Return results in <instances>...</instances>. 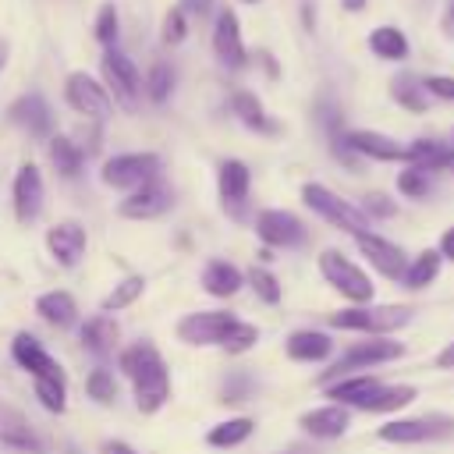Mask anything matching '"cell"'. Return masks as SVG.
<instances>
[{
    "instance_id": "43",
    "label": "cell",
    "mask_w": 454,
    "mask_h": 454,
    "mask_svg": "<svg viewBox=\"0 0 454 454\" xmlns=\"http://www.w3.org/2000/svg\"><path fill=\"white\" fill-rule=\"evenodd\" d=\"M248 284H252V291L259 294V301H266V305H277L280 301V280L270 273V270H262V266H252V273H248Z\"/></svg>"
},
{
    "instance_id": "33",
    "label": "cell",
    "mask_w": 454,
    "mask_h": 454,
    "mask_svg": "<svg viewBox=\"0 0 454 454\" xmlns=\"http://www.w3.org/2000/svg\"><path fill=\"white\" fill-rule=\"evenodd\" d=\"M369 50L383 60H404L408 57V35L394 25H380L369 32Z\"/></svg>"
},
{
    "instance_id": "24",
    "label": "cell",
    "mask_w": 454,
    "mask_h": 454,
    "mask_svg": "<svg viewBox=\"0 0 454 454\" xmlns=\"http://www.w3.org/2000/svg\"><path fill=\"white\" fill-rule=\"evenodd\" d=\"M415 397H419V390H415L411 383H387V380H383V383L369 394V401H365L358 411H369V415H394V411L408 408Z\"/></svg>"
},
{
    "instance_id": "34",
    "label": "cell",
    "mask_w": 454,
    "mask_h": 454,
    "mask_svg": "<svg viewBox=\"0 0 454 454\" xmlns=\"http://www.w3.org/2000/svg\"><path fill=\"white\" fill-rule=\"evenodd\" d=\"M252 433H255V422H252V419H245V415H238V419L216 422V426L206 433V443L223 450V447H238V443H245Z\"/></svg>"
},
{
    "instance_id": "45",
    "label": "cell",
    "mask_w": 454,
    "mask_h": 454,
    "mask_svg": "<svg viewBox=\"0 0 454 454\" xmlns=\"http://www.w3.org/2000/svg\"><path fill=\"white\" fill-rule=\"evenodd\" d=\"M117 32H121V21H117V7L114 4H103L99 14H96V39L110 50L117 43Z\"/></svg>"
},
{
    "instance_id": "7",
    "label": "cell",
    "mask_w": 454,
    "mask_h": 454,
    "mask_svg": "<svg viewBox=\"0 0 454 454\" xmlns=\"http://www.w3.org/2000/svg\"><path fill=\"white\" fill-rule=\"evenodd\" d=\"M103 184L110 188H121V192H135L142 188L145 181L160 177V156L156 153H121V156H110L99 170Z\"/></svg>"
},
{
    "instance_id": "6",
    "label": "cell",
    "mask_w": 454,
    "mask_h": 454,
    "mask_svg": "<svg viewBox=\"0 0 454 454\" xmlns=\"http://www.w3.org/2000/svg\"><path fill=\"white\" fill-rule=\"evenodd\" d=\"M454 436V415L433 411V415H408V419H387L376 429V440L411 447V443H440Z\"/></svg>"
},
{
    "instance_id": "32",
    "label": "cell",
    "mask_w": 454,
    "mask_h": 454,
    "mask_svg": "<svg viewBox=\"0 0 454 454\" xmlns=\"http://www.w3.org/2000/svg\"><path fill=\"white\" fill-rule=\"evenodd\" d=\"M50 163H53V170L60 174V177H78L82 174V163H85V153L71 142V138H64V135H50Z\"/></svg>"
},
{
    "instance_id": "41",
    "label": "cell",
    "mask_w": 454,
    "mask_h": 454,
    "mask_svg": "<svg viewBox=\"0 0 454 454\" xmlns=\"http://www.w3.org/2000/svg\"><path fill=\"white\" fill-rule=\"evenodd\" d=\"M252 390H255V380L238 369V372H231V376L220 383V401H223V404H241V401L252 397Z\"/></svg>"
},
{
    "instance_id": "22",
    "label": "cell",
    "mask_w": 454,
    "mask_h": 454,
    "mask_svg": "<svg viewBox=\"0 0 454 454\" xmlns=\"http://www.w3.org/2000/svg\"><path fill=\"white\" fill-rule=\"evenodd\" d=\"M404 149H408V160L404 163L422 167L429 174H440V170H450L454 174V145H447L440 138H415Z\"/></svg>"
},
{
    "instance_id": "23",
    "label": "cell",
    "mask_w": 454,
    "mask_h": 454,
    "mask_svg": "<svg viewBox=\"0 0 454 454\" xmlns=\"http://www.w3.org/2000/svg\"><path fill=\"white\" fill-rule=\"evenodd\" d=\"M284 351L294 362H326L333 355V340L323 330H294V333H287Z\"/></svg>"
},
{
    "instance_id": "28",
    "label": "cell",
    "mask_w": 454,
    "mask_h": 454,
    "mask_svg": "<svg viewBox=\"0 0 454 454\" xmlns=\"http://www.w3.org/2000/svg\"><path fill=\"white\" fill-rule=\"evenodd\" d=\"M231 110L238 114V121H241L245 128H252V131H259V135H277V131H280V124L262 110V103H259L252 92H234V96H231Z\"/></svg>"
},
{
    "instance_id": "55",
    "label": "cell",
    "mask_w": 454,
    "mask_h": 454,
    "mask_svg": "<svg viewBox=\"0 0 454 454\" xmlns=\"http://www.w3.org/2000/svg\"><path fill=\"white\" fill-rule=\"evenodd\" d=\"M4 60H7V43H0V67H4Z\"/></svg>"
},
{
    "instance_id": "4",
    "label": "cell",
    "mask_w": 454,
    "mask_h": 454,
    "mask_svg": "<svg viewBox=\"0 0 454 454\" xmlns=\"http://www.w3.org/2000/svg\"><path fill=\"white\" fill-rule=\"evenodd\" d=\"M301 202L319 216V220H326L330 227H337V231H344V234H362V231H372V223H369V216L355 206V202H348V199H340L337 192H330L326 184H319V181H305L301 184Z\"/></svg>"
},
{
    "instance_id": "30",
    "label": "cell",
    "mask_w": 454,
    "mask_h": 454,
    "mask_svg": "<svg viewBox=\"0 0 454 454\" xmlns=\"http://www.w3.org/2000/svg\"><path fill=\"white\" fill-rule=\"evenodd\" d=\"M35 312H39V319H46L50 326H60V330L78 319V305H74V298L67 291H46V294H39L35 298Z\"/></svg>"
},
{
    "instance_id": "46",
    "label": "cell",
    "mask_w": 454,
    "mask_h": 454,
    "mask_svg": "<svg viewBox=\"0 0 454 454\" xmlns=\"http://www.w3.org/2000/svg\"><path fill=\"white\" fill-rule=\"evenodd\" d=\"M184 35H188V14L181 7L167 11V18H163V43L167 46H177Z\"/></svg>"
},
{
    "instance_id": "20",
    "label": "cell",
    "mask_w": 454,
    "mask_h": 454,
    "mask_svg": "<svg viewBox=\"0 0 454 454\" xmlns=\"http://www.w3.org/2000/svg\"><path fill=\"white\" fill-rule=\"evenodd\" d=\"M7 117H11L18 128H25L32 138H50V131H53V114H50V103H46L39 92L18 96V99L11 103V110H7Z\"/></svg>"
},
{
    "instance_id": "8",
    "label": "cell",
    "mask_w": 454,
    "mask_h": 454,
    "mask_svg": "<svg viewBox=\"0 0 454 454\" xmlns=\"http://www.w3.org/2000/svg\"><path fill=\"white\" fill-rule=\"evenodd\" d=\"M355 248H358V255H365V262H369L383 280H394V284H401V277H404V270H408V262H411V255H408L397 241H390V238H383V234H376V231L355 234Z\"/></svg>"
},
{
    "instance_id": "10",
    "label": "cell",
    "mask_w": 454,
    "mask_h": 454,
    "mask_svg": "<svg viewBox=\"0 0 454 454\" xmlns=\"http://www.w3.org/2000/svg\"><path fill=\"white\" fill-rule=\"evenodd\" d=\"M238 323L234 312L227 309H209V312H192L177 323V340L192 344V348H209V344H223L227 330Z\"/></svg>"
},
{
    "instance_id": "38",
    "label": "cell",
    "mask_w": 454,
    "mask_h": 454,
    "mask_svg": "<svg viewBox=\"0 0 454 454\" xmlns=\"http://www.w3.org/2000/svg\"><path fill=\"white\" fill-rule=\"evenodd\" d=\"M255 340H259V326L255 323H245V319H238L231 330H227V337H223V351L227 355H245V351H252L255 348Z\"/></svg>"
},
{
    "instance_id": "18",
    "label": "cell",
    "mask_w": 454,
    "mask_h": 454,
    "mask_svg": "<svg viewBox=\"0 0 454 454\" xmlns=\"http://www.w3.org/2000/svg\"><path fill=\"white\" fill-rule=\"evenodd\" d=\"M213 53L231 71H238V67L248 64V53H245V43H241V25H238L234 11H220L216 14V25H213Z\"/></svg>"
},
{
    "instance_id": "17",
    "label": "cell",
    "mask_w": 454,
    "mask_h": 454,
    "mask_svg": "<svg viewBox=\"0 0 454 454\" xmlns=\"http://www.w3.org/2000/svg\"><path fill=\"white\" fill-rule=\"evenodd\" d=\"M43 195H46V188H43L39 167H35V163H21L18 174H14V184H11L14 216H18L21 223H32V220L39 216V209H43Z\"/></svg>"
},
{
    "instance_id": "3",
    "label": "cell",
    "mask_w": 454,
    "mask_h": 454,
    "mask_svg": "<svg viewBox=\"0 0 454 454\" xmlns=\"http://www.w3.org/2000/svg\"><path fill=\"white\" fill-rule=\"evenodd\" d=\"M316 266H319V277H323L348 305H369V301L376 298L372 277H369L355 259H348L340 248H323L319 259H316Z\"/></svg>"
},
{
    "instance_id": "19",
    "label": "cell",
    "mask_w": 454,
    "mask_h": 454,
    "mask_svg": "<svg viewBox=\"0 0 454 454\" xmlns=\"http://www.w3.org/2000/svg\"><path fill=\"white\" fill-rule=\"evenodd\" d=\"M85 245H89V238H85V227H82L78 220H60V223H53V227L46 231V248H50V255H53L60 266H67V270L82 262Z\"/></svg>"
},
{
    "instance_id": "26",
    "label": "cell",
    "mask_w": 454,
    "mask_h": 454,
    "mask_svg": "<svg viewBox=\"0 0 454 454\" xmlns=\"http://www.w3.org/2000/svg\"><path fill=\"white\" fill-rule=\"evenodd\" d=\"M248 184H252V174H248V167L241 160H223L220 163L216 188H220L223 206H241L248 199Z\"/></svg>"
},
{
    "instance_id": "44",
    "label": "cell",
    "mask_w": 454,
    "mask_h": 454,
    "mask_svg": "<svg viewBox=\"0 0 454 454\" xmlns=\"http://www.w3.org/2000/svg\"><path fill=\"white\" fill-rule=\"evenodd\" d=\"M85 390H89V397L96 404H114L117 401V383H114V376L106 369H92L89 380H85Z\"/></svg>"
},
{
    "instance_id": "13",
    "label": "cell",
    "mask_w": 454,
    "mask_h": 454,
    "mask_svg": "<svg viewBox=\"0 0 454 454\" xmlns=\"http://www.w3.org/2000/svg\"><path fill=\"white\" fill-rule=\"evenodd\" d=\"M344 142L351 145V153L358 160H376V163H404L408 160V149L404 142L383 135V131H369V128H348L344 131Z\"/></svg>"
},
{
    "instance_id": "40",
    "label": "cell",
    "mask_w": 454,
    "mask_h": 454,
    "mask_svg": "<svg viewBox=\"0 0 454 454\" xmlns=\"http://www.w3.org/2000/svg\"><path fill=\"white\" fill-rule=\"evenodd\" d=\"M32 390H35V397H39V404L46 408V411H64L67 408V387H64V380H32Z\"/></svg>"
},
{
    "instance_id": "54",
    "label": "cell",
    "mask_w": 454,
    "mask_h": 454,
    "mask_svg": "<svg viewBox=\"0 0 454 454\" xmlns=\"http://www.w3.org/2000/svg\"><path fill=\"white\" fill-rule=\"evenodd\" d=\"M344 7H348V11H362V7H365V0H344Z\"/></svg>"
},
{
    "instance_id": "1",
    "label": "cell",
    "mask_w": 454,
    "mask_h": 454,
    "mask_svg": "<svg viewBox=\"0 0 454 454\" xmlns=\"http://www.w3.org/2000/svg\"><path fill=\"white\" fill-rule=\"evenodd\" d=\"M117 365L135 383V408L138 411L153 415V411H160L170 401V372H167V362L160 358V351L149 340H138V344L124 348L121 358H117Z\"/></svg>"
},
{
    "instance_id": "2",
    "label": "cell",
    "mask_w": 454,
    "mask_h": 454,
    "mask_svg": "<svg viewBox=\"0 0 454 454\" xmlns=\"http://www.w3.org/2000/svg\"><path fill=\"white\" fill-rule=\"evenodd\" d=\"M411 305H348V309H337L330 312V326L333 330H351V333H365V337H394L397 330H404L411 323Z\"/></svg>"
},
{
    "instance_id": "37",
    "label": "cell",
    "mask_w": 454,
    "mask_h": 454,
    "mask_svg": "<svg viewBox=\"0 0 454 454\" xmlns=\"http://www.w3.org/2000/svg\"><path fill=\"white\" fill-rule=\"evenodd\" d=\"M142 291H145V280H142V277H124L121 284H114V291L103 298L99 309H103L106 316H110V312H121V309H128Z\"/></svg>"
},
{
    "instance_id": "29",
    "label": "cell",
    "mask_w": 454,
    "mask_h": 454,
    "mask_svg": "<svg viewBox=\"0 0 454 454\" xmlns=\"http://www.w3.org/2000/svg\"><path fill=\"white\" fill-rule=\"evenodd\" d=\"M390 96H394L397 106H404L411 114H426L429 110V92H426L422 78H415L411 71H401V74L390 78Z\"/></svg>"
},
{
    "instance_id": "35",
    "label": "cell",
    "mask_w": 454,
    "mask_h": 454,
    "mask_svg": "<svg viewBox=\"0 0 454 454\" xmlns=\"http://www.w3.org/2000/svg\"><path fill=\"white\" fill-rule=\"evenodd\" d=\"M0 443H4V447H11V450L43 454V440H39V436H32V429H28L18 415H11V422H0Z\"/></svg>"
},
{
    "instance_id": "5",
    "label": "cell",
    "mask_w": 454,
    "mask_h": 454,
    "mask_svg": "<svg viewBox=\"0 0 454 454\" xmlns=\"http://www.w3.org/2000/svg\"><path fill=\"white\" fill-rule=\"evenodd\" d=\"M404 344L394 340V337H365V340H355L323 376H319V387L340 380V376H351V372H362V369H372V365H387V362H397L404 358Z\"/></svg>"
},
{
    "instance_id": "47",
    "label": "cell",
    "mask_w": 454,
    "mask_h": 454,
    "mask_svg": "<svg viewBox=\"0 0 454 454\" xmlns=\"http://www.w3.org/2000/svg\"><path fill=\"white\" fill-rule=\"evenodd\" d=\"M422 85H426L429 99L454 103V78H450V74H429V78H422Z\"/></svg>"
},
{
    "instance_id": "16",
    "label": "cell",
    "mask_w": 454,
    "mask_h": 454,
    "mask_svg": "<svg viewBox=\"0 0 454 454\" xmlns=\"http://www.w3.org/2000/svg\"><path fill=\"white\" fill-rule=\"evenodd\" d=\"M298 426L305 436L312 440H340L348 429H351V408L344 404H319V408H309L298 415Z\"/></svg>"
},
{
    "instance_id": "9",
    "label": "cell",
    "mask_w": 454,
    "mask_h": 454,
    "mask_svg": "<svg viewBox=\"0 0 454 454\" xmlns=\"http://www.w3.org/2000/svg\"><path fill=\"white\" fill-rule=\"evenodd\" d=\"M103 78H106V92L124 110H135L138 106V99H142V74L131 64V57H124L117 46H110L103 53Z\"/></svg>"
},
{
    "instance_id": "27",
    "label": "cell",
    "mask_w": 454,
    "mask_h": 454,
    "mask_svg": "<svg viewBox=\"0 0 454 454\" xmlns=\"http://www.w3.org/2000/svg\"><path fill=\"white\" fill-rule=\"evenodd\" d=\"M440 270H443V255H440L436 248H422V252L411 255V262H408L401 284H404L408 291H426V287L440 277Z\"/></svg>"
},
{
    "instance_id": "31",
    "label": "cell",
    "mask_w": 454,
    "mask_h": 454,
    "mask_svg": "<svg viewBox=\"0 0 454 454\" xmlns=\"http://www.w3.org/2000/svg\"><path fill=\"white\" fill-rule=\"evenodd\" d=\"M82 344H85L92 355H110L114 344H117V323H114L106 312L85 319V326H82Z\"/></svg>"
},
{
    "instance_id": "53",
    "label": "cell",
    "mask_w": 454,
    "mask_h": 454,
    "mask_svg": "<svg viewBox=\"0 0 454 454\" xmlns=\"http://www.w3.org/2000/svg\"><path fill=\"white\" fill-rule=\"evenodd\" d=\"M287 454H316V450L305 447V443H294V447H287Z\"/></svg>"
},
{
    "instance_id": "36",
    "label": "cell",
    "mask_w": 454,
    "mask_h": 454,
    "mask_svg": "<svg viewBox=\"0 0 454 454\" xmlns=\"http://www.w3.org/2000/svg\"><path fill=\"white\" fill-rule=\"evenodd\" d=\"M397 192H401L404 199L422 202V199H429V195H433V174H429V170H422V167L404 163V170L397 174Z\"/></svg>"
},
{
    "instance_id": "48",
    "label": "cell",
    "mask_w": 454,
    "mask_h": 454,
    "mask_svg": "<svg viewBox=\"0 0 454 454\" xmlns=\"http://www.w3.org/2000/svg\"><path fill=\"white\" fill-rule=\"evenodd\" d=\"M436 252L443 255V262H450V266H454V223H450V227H443V234H440V241H436Z\"/></svg>"
},
{
    "instance_id": "52",
    "label": "cell",
    "mask_w": 454,
    "mask_h": 454,
    "mask_svg": "<svg viewBox=\"0 0 454 454\" xmlns=\"http://www.w3.org/2000/svg\"><path fill=\"white\" fill-rule=\"evenodd\" d=\"M99 454H138L131 443H124V440H106L103 447H99Z\"/></svg>"
},
{
    "instance_id": "50",
    "label": "cell",
    "mask_w": 454,
    "mask_h": 454,
    "mask_svg": "<svg viewBox=\"0 0 454 454\" xmlns=\"http://www.w3.org/2000/svg\"><path fill=\"white\" fill-rule=\"evenodd\" d=\"M436 369H454V340H447L440 351H436Z\"/></svg>"
},
{
    "instance_id": "21",
    "label": "cell",
    "mask_w": 454,
    "mask_h": 454,
    "mask_svg": "<svg viewBox=\"0 0 454 454\" xmlns=\"http://www.w3.org/2000/svg\"><path fill=\"white\" fill-rule=\"evenodd\" d=\"M380 383H383V380H380V376H372V372H351V376H340V380L326 383L323 390H326V397H330L333 404H344V408L358 411Z\"/></svg>"
},
{
    "instance_id": "51",
    "label": "cell",
    "mask_w": 454,
    "mask_h": 454,
    "mask_svg": "<svg viewBox=\"0 0 454 454\" xmlns=\"http://www.w3.org/2000/svg\"><path fill=\"white\" fill-rule=\"evenodd\" d=\"M440 28H443L447 39H454V0H447V7H443V14H440Z\"/></svg>"
},
{
    "instance_id": "11",
    "label": "cell",
    "mask_w": 454,
    "mask_h": 454,
    "mask_svg": "<svg viewBox=\"0 0 454 454\" xmlns=\"http://www.w3.org/2000/svg\"><path fill=\"white\" fill-rule=\"evenodd\" d=\"M255 234L270 248H301L309 241V227L287 209H262L255 216Z\"/></svg>"
},
{
    "instance_id": "12",
    "label": "cell",
    "mask_w": 454,
    "mask_h": 454,
    "mask_svg": "<svg viewBox=\"0 0 454 454\" xmlns=\"http://www.w3.org/2000/svg\"><path fill=\"white\" fill-rule=\"evenodd\" d=\"M170 206H174V188L163 177H153L142 188L128 192V199H121L117 213L128 220H153V216H163Z\"/></svg>"
},
{
    "instance_id": "15",
    "label": "cell",
    "mask_w": 454,
    "mask_h": 454,
    "mask_svg": "<svg viewBox=\"0 0 454 454\" xmlns=\"http://www.w3.org/2000/svg\"><path fill=\"white\" fill-rule=\"evenodd\" d=\"M11 355H14V362L32 376V380H64V369H60V362L32 337V333H14V340H11Z\"/></svg>"
},
{
    "instance_id": "49",
    "label": "cell",
    "mask_w": 454,
    "mask_h": 454,
    "mask_svg": "<svg viewBox=\"0 0 454 454\" xmlns=\"http://www.w3.org/2000/svg\"><path fill=\"white\" fill-rule=\"evenodd\" d=\"M184 14H195V18H206L209 11H213V0H181L177 4Z\"/></svg>"
},
{
    "instance_id": "56",
    "label": "cell",
    "mask_w": 454,
    "mask_h": 454,
    "mask_svg": "<svg viewBox=\"0 0 454 454\" xmlns=\"http://www.w3.org/2000/svg\"><path fill=\"white\" fill-rule=\"evenodd\" d=\"M450 145H454V131H450Z\"/></svg>"
},
{
    "instance_id": "25",
    "label": "cell",
    "mask_w": 454,
    "mask_h": 454,
    "mask_svg": "<svg viewBox=\"0 0 454 454\" xmlns=\"http://www.w3.org/2000/svg\"><path fill=\"white\" fill-rule=\"evenodd\" d=\"M241 284H245L241 270L234 262H227V259H209L206 270H202V287L213 298H231V294L241 291Z\"/></svg>"
},
{
    "instance_id": "14",
    "label": "cell",
    "mask_w": 454,
    "mask_h": 454,
    "mask_svg": "<svg viewBox=\"0 0 454 454\" xmlns=\"http://www.w3.org/2000/svg\"><path fill=\"white\" fill-rule=\"evenodd\" d=\"M64 99H67L71 110H78V114H85V117H106V114H110V92H106V85H99V82H96L92 74H85V71L67 74V82H64Z\"/></svg>"
},
{
    "instance_id": "57",
    "label": "cell",
    "mask_w": 454,
    "mask_h": 454,
    "mask_svg": "<svg viewBox=\"0 0 454 454\" xmlns=\"http://www.w3.org/2000/svg\"><path fill=\"white\" fill-rule=\"evenodd\" d=\"M241 4H255V0H241Z\"/></svg>"
},
{
    "instance_id": "42",
    "label": "cell",
    "mask_w": 454,
    "mask_h": 454,
    "mask_svg": "<svg viewBox=\"0 0 454 454\" xmlns=\"http://www.w3.org/2000/svg\"><path fill=\"white\" fill-rule=\"evenodd\" d=\"M358 209L369 216V223H372V220H394V216H397V202H394L387 192H369V195H362Z\"/></svg>"
},
{
    "instance_id": "39",
    "label": "cell",
    "mask_w": 454,
    "mask_h": 454,
    "mask_svg": "<svg viewBox=\"0 0 454 454\" xmlns=\"http://www.w3.org/2000/svg\"><path fill=\"white\" fill-rule=\"evenodd\" d=\"M145 92H149L153 103H167L170 92H174V67L163 64V60L153 64V67H149V78H145Z\"/></svg>"
}]
</instances>
